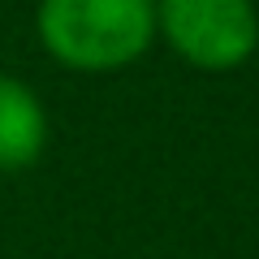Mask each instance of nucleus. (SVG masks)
Masks as SVG:
<instances>
[{"label":"nucleus","mask_w":259,"mask_h":259,"mask_svg":"<svg viewBox=\"0 0 259 259\" xmlns=\"http://www.w3.org/2000/svg\"><path fill=\"white\" fill-rule=\"evenodd\" d=\"M44 52L74 74H117L156 44V0H39Z\"/></svg>","instance_id":"nucleus-1"},{"label":"nucleus","mask_w":259,"mask_h":259,"mask_svg":"<svg viewBox=\"0 0 259 259\" xmlns=\"http://www.w3.org/2000/svg\"><path fill=\"white\" fill-rule=\"evenodd\" d=\"M156 39L194 69L229 74L259 48V9L255 0H156Z\"/></svg>","instance_id":"nucleus-2"},{"label":"nucleus","mask_w":259,"mask_h":259,"mask_svg":"<svg viewBox=\"0 0 259 259\" xmlns=\"http://www.w3.org/2000/svg\"><path fill=\"white\" fill-rule=\"evenodd\" d=\"M48 147V108L18 74H0V173H26Z\"/></svg>","instance_id":"nucleus-3"}]
</instances>
